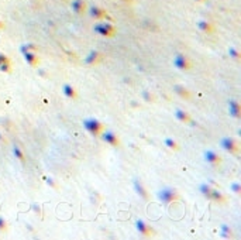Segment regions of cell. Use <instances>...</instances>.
Returning <instances> with one entry per match:
<instances>
[{"mask_svg": "<svg viewBox=\"0 0 241 240\" xmlns=\"http://www.w3.org/2000/svg\"><path fill=\"white\" fill-rule=\"evenodd\" d=\"M83 126H85V129L88 130L90 134H93V136H99V134H100V131L103 130V125L99 122V120H96V119H86V120H83Z\"/></svg>", "mask_w": 241, "mask_h": 240, "instance_id": "cell-1", "label": "cell"}, {"mask_svg": "<svg viewBox=\"0 0 241 240\" xmlns=\"http://www.w3.org/2000/svg\"><path fill=\"white\" fill-rule=\"evenodd\" d=\"M158 198H159V201L162 203L168 205V203L173 202V201L178 198V194H176V191L172 189V188H164V189H161L158 192Z\"/></svg>", "mask_w": 241, "mask_h": 240, "instance_id": "cell-2", "label": "cell"}, {"mask_svg": "<svg viewBox=\"0 0 241 240\" xmlns=\"http://www.w3.org/2000/svg\"><path fill=\"white\" fill-rule=\"evenodd\" d=\"M173 65L182 71L189 69L190 68V62H189V60H188V57H185L183 54H181V52L173 57Z\"/></svg>", "mask_w": 241, "mask_h": 240, "instance_id": "cell-3", "label": "cell"}, {"mask_svg": "<svg viewBox=\"0 0 241 240\" xmlns=\"http://www.w3.org/2000/svg\"><path fill=\"white\" fill-rule=\"evenodd\" d=\"M221 147L228 152H237L238 151V146H237V143L234 141V139H231V137H224V139L221 140Z\"/></svg>", "mask_w": 241, "mask_h": 240, "instance_id": "cell-4", "label": "cell"}, {"mask_svg": "<svg viewBox=\"0 0 241 240\" xmlns=\"http://www.w3.org/2000/svg\"><path fill=\"white\" fill-rule=\"evenodd\" d=\"M102 137L107 144H110V146H113V147L119 146V139H117V136L113 133V131H104V133L102 134Z\"/></svg>", "mask_w": 241, "mask_h": 240, "instance_id": "cell-5", "label": "cell"}, {"mask_svg": "<svg viewBox=\"0 0 241 240\" xmlns=\"http://www.w3.org/2000/svg\"><path fill=\"white\" fill-rule=\"evenodd\" d=\"M228 113H230V116H233V117H237V119L241 116L240 105H238L236 100H230V102H228Z\"/></svg>", "mask_w": 241, "mask_h": 240, "instance_id": "cell-6", "label": "cell"}, {"mask_svg": "<svg viewBox=\"0 0 241 240\" xmlns=\"http://www.w3.org/2000/svg\"><path fill=\"white\" fill-rule=\"evenodd\" d=\"M95 30L99 32V34H102V35H106V37H109V35H113V27L111 26H109V24H99V26H96L95 27Z\"/></svg>", "mask_w": 241, "mask_h": 240, "instance_id": "cell-7", "label": "cell"}, {"mask_svg": "<svg viewBox=\"0 0 241 240\" xmlns=\"http://www.w3.org/2000/svg\"><path fill=\"white\" fill-rule=\"evenodd\" d=\"M135 227H137V230L141 233L143 236H151V229H149L148 226H147V223L144 220H137L135 222Z\"/></svg>", "mask_w": 241, "mask_h": 240, "instance_id": "cell-8", "label": "cell"}, {"mask_svg": "<svg viewBox=\"0 0 241 240\" xmlns=\"http://www.w3.org/2000/svg\"><path fill=\"white\" fill-rule=\"evenodd\" d=\"M23 55H24V60L27 61L31 66H35V65H37L38 57L35 55V52H34V51H23Z\"/></svg>", "mask_w": 241, "mask_h": 240, "instance_id": "cell-9", "label": "cell"}, {"mask_svg": "<svg viewBox=\"0 0 241 240\" xmlns=\"http://www.w3.org/2000/svg\"><path fill=\"white\" fill-rule=\"evenodd\" d=\"M134 189H135V192H137V194H138L143 199L148 198V192L145 191L144 185L141 184V181H140V180H134Z\"/></svg>", "mask_w": 241, "mask_h": 240, "instance_id": "cell-10", "label": "cell"}, {"mask_svg": "<svg viewBox=\"0 0 241 240\" xmlns=\"http://www.w3.org/2000/svg\"><path fill=\"white\" fill-rule=\"evenodd\" d=\"M204 160L207 162H210L212 165H217L218 162H220V157H218L214 151H210V150L204 152Z\"/></svg>", "mask_w": 241, "mask_h": 240, "instance_id": "cell-11", "label": "cell"}, {"mask_svg": "<svg viewBox=\"0 0 241 240\" xmlns=\"http://www.w3.org/2000/svg\"><path fill=\"white\" fill-rule=\"evenodd\" d=\"M175 116H176V119L179 120V122H183V123H188V122H190V116L188 115L185 110H182V109H176V110H175Z\"/></svg>", "mask_w": 241, "mask_h": 240, "instance_id": "cell-12", "label": "cell"}, {"mask_svg": "<svg viewBox=\"0 0 241 240\" xmlns=\"http://www.w3.org/2000/svg\"><path fill=\"white\" fill-rule=\"evenodd\" d=\"M62 91H64V95H65L66 97H69V99H75V97H76L75 88L74 86H71V85H68V83L62 86Z\"/></svg>", "mask_w": 241, "mask_h": 240, "instance_id": "cell-13", "label": "cell"}, {"mask_svg": "<svg viewBox=\"0 0 241 240\" xmlns=\"http://www.w3.org/2000/svg\"><path fill=\"white\" fill-rule=\"evenodd\" d=\"M209 199H213V201H217V202H224L226 199L223 196V194L218 189H213L212 188V192H210V198Z\"/></svg>", "mask_w": 241, "mask_h": 240, "instance_id": "cell-14", "label": "cell"}, {"mask_svg": "<svg viewBox=\"0 0 241 240\" xmlns=\"http://www.w3.org/2000/svg\"><path fill=\"white\" fill-rule=\"evenodd\" d=\"M173 89H175V92L178 93L179 96H182V97H186V99H188V97L190 96V93L188 92V89L183 88V86H181V85H175Z\"/></svg>", "mask_w": 241, "mask_h": 240, "instance_id": "cell-15", "label": "cell"}, {"mask_svg": "<svg viewBox=\"0 0 241 240\" xmlns=\"http://www.w3.org/2000/svg\"><path fill=\"white\" fill-rule=\"evenodd\" d=\"M98 60H99V52L92 51V52L88 55V58H86V64L93 65V64H96V62H98Z\"/></svg>", "mask_w": 241, "mask_h": 240, "instance_id": "cell-16", "label": "cell"}, {"mask_svg": "<svg viewBox=\"0 0 241 240\" xmlns=\"http://www.w3.org/2000/svg\"><path fill=\"white\" fill-rule=\"evenodd\" d=\"M200 192L206 196V198H210V192H212V188H210V185L207 184H202L200 185Z\"/></svg>", "mask_w": 241, "mask_h": 240, "instance_id": "cell-17", "label": "cell"}, {"mask_svg": "<svg viewBox=\"0 0 241 240\" xmlns=\"http://www.w3.org/2000/svg\"><path fill=\"white\" fill-rule=\"evenodd\" d=\"M13 152H14V155H16V158H19L20 161H24V154H23V151L20 150L19 146H14V147H13Z\"/></svg>", "mask_w": 241, "mask_h": 240, "instance_id": "cell-18", "label": "cell"}, {"mask_svg": "<svg viewBox=\"0 0 241 240\" xmlns=\"http://www.w3.org/2000/svg\"><path fill=\"white\" fill-rule=\"evenodd\" d=\"M221 236L223 237H230L231 236V229L227 226V225H221Z\"/></svg>", "mask_w": 241, "mask_h": 240, "instance_id": "cell-19", "label": "cell"}, {"mask_svg": "<svg viewBox=\"0 0 241 240\" xmlns=\"http://www.w3.org/2000/svg\"><path fill=\"white\" fill-rule=\"evenodd\" d=\"M165 144H167V147H169V148H172V150H176L178 148V144H176V141L175 140H172V139H165Z\"/></svg>", "mask_w": 241, "mask_h": 240, "instance_id": "cell-20", "label": "cell"}, {"mask_svg": "<svg viewBox=\"0 0 241 240\" xmlns=\"http://www.w3.org/2000/svg\"><path fill=\"white\" fill-rule=\"evenodd\" d=\"M199 27H200V30L202 31H204V32H212V27H210V24H207V23H199Z\"/></svg>", "mask_w": 241, "mask_h": 240, "instance_id": "cell-21", "label": "cell"}, {"mask_svg": "<svg viewBox=\"0 0 241 240\" xmlns=\"http://www.w3.org/2000/svg\"><path fill=\"white\" fill-rule=\"evenodd\" d=\"M228 54H230V57H233V58H236V60H240V54H238V51H237L236 48L230 47V48H228Z\"/></svg>", "mask_w": 241, "mask_h": 240, "instance_id": "cell-22", "label": "cell"}, {"mask_svg": "<svg viewBox=\"0 0 241 240\" xmlns=\"http://www.w3.org/2000/svg\"><path fill=\"white\" fill-rule=\"evenodd\" d=\"M231 189L236 192V194H240L241 192V185L238 184V182H233L231 184Z\"/></svg>", "mask_w": 241, "mask_h": 240, "instance_id": "cell-23", "label": "cell"}, {"mask_svg": "<svg viewBox=\"0 0 241 240\" xmlns=\"http://www.w3.org/2000/svg\"><path fill=\"white\" fill-rule=\"evenodd\" d=\"M5 62H10V61H9V58H7L5 54H2V52H0V65L5 64Z\"/></svg>", "mask_w": 241, "mask_h": 240, "instance_id": "cell-24", "label": "cell"}, {"mask_svg": "<svg viewBox=\"0 0 241 240\" xmlns=\"http://www.w3.org/2000/svg\"><path fill=\"white\" fill-rule=\"evenodd\" d=\"M6 229V222L3 217H0V230H5Z\"/></svg>", "mask_w": 241, "mask_h": 240, "instance_id": "cell-25", "label": "cell"}, {"mask_svg": "<svg viewBox=\"0 0 241 240\" xmlns=\"http://www.w3.org/2000/svg\"><path fill=\"white\" fill-rule=\"evenodd\" d=\"M45 181H47V182H48V184H50V185H51V186H54V188H56L55 182H54V181H52L51 178H45Z\"/></svg>", "mask_w": 241, "mask_h": 240, "instance_id": "cell-26", "label": "cell"}, {"mask_svg": "<svg viewBox=\"0 0 241 240\" xmlns=\"http://www.w3.org/2000/svg\"><path fill=\"white\" fill-rule=\"evenodd\" d=\"M143 96H144V99H145V100H151V96H149L147 92H144V93H143Z\"/></svg>", "mask_w": 241, "mask_h": 240, "instance_id": "cell-27", "label": "cell"}, {"mask_svg": "<svg viewBox=\"0 0 241 240\" xmlns=\"http://www.w3.org/2000/svg\"><path fill=\"white\" fill-rule=\"evenodd\" d=\"M75 10H76V11H80V10H82V6L79 5V3H75Z\"/></svg>", "mask_w": 241, "mask_h": 240, "instance_id": "cell-28", "label": "cell"}, {"mask_svg": "<svg viewBox=\"0 0 241 240\" xmlns=\"http://www.w3.org/2000/svg\"><path fill=\"white\" fill-rule=\"evenodd\" d=\"M33 208H34V211H35V212H40V206H37V205H33Z\"/></svg>", "mask_w": 241, "mask_h": 240, "instance_id": "cell-29", "label": "cell"}, {"mask_svg": "<svg viewBox=\"0 0 241 240\" xmlns=\"http://www.w3.org/2000/svg\"><path fill=\"white\" fill-rule=\"evenodd\" d=\"M93 14H96V16H100V13H99V10H93Z\"/></svg>", "mask_w": 241, "mask_h": 240, "instance_id": "cell-30", "label": "cell"}]
</instances>
